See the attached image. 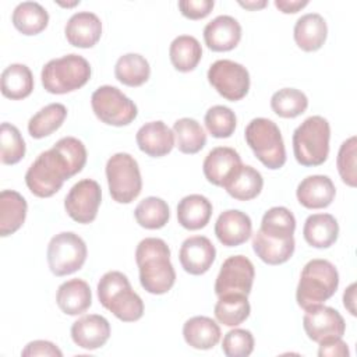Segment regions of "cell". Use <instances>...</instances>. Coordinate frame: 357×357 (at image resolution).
<instances>
[{
	"label": "cell",
	"instance_id": "1",
	"mask_svg": "<svg viewBox=\"0 0 357 357\" xmlns=\"http://www.w3.org/2000/svg\"><path fill=\"white\" fill-rule=\"evenodd\" d=\"M139 283L151 294L167 293L176 282V271L170 262V248L165 240L146 237L135 250Z\"/></svg>",
	"mask_w": 357,
	"mask_h": 357
},
{
	"label": "cell",
	"instance_id": "2",
	"mask_svg": "<svg viewBox=\"0 0 357 357\" xmlns=\"http://www.w3.org/2000/svg\"><path fill=\"white\" fill-rule=\"evenodd\" d=\"M75 174L67 158L56 146H52L39 153L29 166L25 173V184L33 195L49 198L63 187L66 180Z\"/></svg>",
	"mask_w": 357,
	"mask_h": 357
},
{
	"label": "cell",
	"instance_id": "3",
	"mask_svg": "<svg viewBox=\"0 0 357 357\" xmlns=\"http://www.w3.org/2000/svg\"><path fill=\"white\" fill-rule=\"evenodd\" d=\"M98 298L106 310L123 322H135L144 315V301L132 290L123 272L110 271L99 279Z\"/></svg>",
	"mask_w": 357,
	"mask_h": 357
},
{
	"label": "cell",
	"instance_id": "4",
	"mask_svg": "<svg viewBox=\"0 0 357 357\" xmlns=\"http://www.w3.org/2000/svg\"><path fill=\"white\" fill-rule=\"evenodd\" d=\"M339 272L328 259L308 261L300 275L296 290V301L303 310L322 304L337 290Z\"/></svg>",
	"mask_w": 357,
	"mask_h": 357
},
{
	"label": "cell",
	"instance_id": "5",
	"mask_svg": "<svg viewBox=\"0 0 357 357\" xmlns=\"http://www.w3.org/2000/svg\"><path fill=\"white\" fill-rule=\"evenodd\" d=\"M331 126L322 116L305 119L293 132V152L301 166H321L329 155Z\"/></svg>",
	"mask_w": 357,
	"mask_h": 357
},
{
	"label": "cell",
	"instance_id": "6",
	"mask_svg": "<svg viewBox=\"0 0 357 357\" xmlns=\"http://www.w3.org/2000/svg\"><path fill=\"white\" fill-rule=\"evenodd\" d=\"M89 61L75 53L47 61L40 73L43 88L49 93L63 95L79 89L91 78Z\"/></svg>",
	"mask_w": 357,
	"mask_h": 357
},
{
	"label": "cell",
	"instance_id": "7",
	"mask_svg": "<svg viewBox=\"0 0 357 357\" xmlns=\"http://www.w3.org/2000/svg\"><path fill=\"white\" fill-rule=\"evenodd\" d=\"M245 142L255 158L268 169L278 170L286 163V148L276 123L265 117L252 119L244 131Z\"/></svg>",
	"mask_w": 357,
	"mask_h": 357
},
{
	"label": "cell",
	"instance_id": "8",
	"mask_svg": "<svg viewBox=\"0 0 357 357\" xmlns=\"http://www.w3.org/2000/svg\"><path fill=\"white\" fill-rule=\"evenodd\" d=\"M106 178L112 198L119 204L132 202L142 190V178L137 160L126 152L110 156L106 162Z\"/></svg>",
	"mask_w": 357,
	"mask_h": 357
},
{
	"label": "cell",
	"instance_id": "9",
	"mask_svg": "<svg viewBox=\"0 0 357 357\" xmlns=\"http://www.w3.org/2000/svg\"><path fill=\"white\" fill-rule=\"evenodd\" d=\"M88 250L85 241L73 231H61L47 245V264L53 275L66 276L82 268Z\"/></svg>",
	"mask_w": 357,
	"mask_h": 357
},
{
	"label": "cell",
	"instance_id": "10",
	"mask_svg": "<svg viewBox=\"0 0 357 357\" xmlns=\"http://www.w3.org/2000/svg\"><path fill=\"white\" fill-rule=\"evenodd\" d=\"M91 105L95 116L107 126H128L138 114L137 105L112 85L99 86L91 96Z\"/></svg>",
	"mask_w": 357,
	"mask_h": 357
},
{
	"label": "cell",
	"instance_id": "11",
	"mask_svg": "<svg viewBox=\"0 0 357 357\" xmlns=\"http://www.w3.org/2000/svg\"><path fill=\"white\" fill-rule=\"evenodd\" d=\"M208 81L216 92L230 102L243 99L250 89L248 70L233 60H216L208 70Z\"/></svg>",
	"mask_w": 357,
	"mask_h": 357
},
{
	"label": "cell",
	"instance_id": "12",
	"mask_svg": "<svg viewBox=\"0 0 357 357\" xmlns=\"http://www.w3.org/2000/svg\"><path fill=\"white\" fill-rule=\"evenodd\" d=\"M100 202L102 190L99 183L84 178L70 188L64 198V209L73 220L88 225L96 219Z\"/></svg>",
	"mask_w": 357,
	"mask_h": 357
},
{
	"label": "cell",
	"instance_id": "13",
	"mask_svg": "<svg viewBox=\"0 0 357 357\" xmlns=\"http://www.w3.org/2000/svg\"><path fill=\"white\" fill-rule=\"evenodd\" d=\"M255 269L252 262L244 255H233L223 261L215 282L216 296L244 294L248 296L252 289Z\"/></svg>",
	"mask_w": 357,
	"mask_h": 357
},
{
	"label": "cell",
	"instance_id": "14",
	"mask_svg": "<svg viewBox=\"0 0 357 357\" xmlns=\"http://www.w3.org/2000/svg\"><path fill=\"white\" fill-rule=\"evenodd\" d=\"M303 326L308 339L317 343L342 337L346 331V322L340 312L322 304L305 310L303 317Z\"/></svg>",
	"mask_w": 357,
	"mask_h": 357
},
{
	"label": "cell",
	"instance_id": "15",
	"mask_svg": "<svg viewBox=\"0 0 357 357\" xmlns=\"http://www.w3.org/2000/svg\"><path fill=\"white\" fill-rule=\"evenodd\" d=\"M216 258V248L205 236H192L183 241L178 259L183 269L190 275H204Z\"/></svg>",
	"mask_w": 357,
	"mask_h": 357
},
{
	"label": "cell",
	"instance_id": "16",
	"mask_svg": "<svg viewBox=\"0 0 357 357\" xmlns=\"http://www.w3.org/2000/svg\"><path fill=\"white\" fill-rule=\"evenodd\" d=\"M241 165V156L236 149L230 146H216L206 155L202 170L211 184L223 187Z\"/></svg>",
	"mask_w": 357,
	"mask_h": 357
},
{
	"label": "cell",
	"instance_id": "17",
	"mask_svg": "<svg viewBox=\"0 0 357 357\" xmlns=\"http://www.w3.org/2000/svg\"><path fill=\"white\" fill-rule=\"evenodd\" d=\"M109 337L110 324L102 315H84L71 325L73 342L85 350H96L102 347L109 340Z\"/></svg>",
	"mask_w": 357,
	"mask_h": 357
},
{
	"label": "cell",
	"instance_id": "18",
	"mask_svg": "<svg viewBox=\"0 0 357 357\" xmlns=\"http://www.w3.org/2000/svg\"><path fill=\"white\" fill-rule=\"evenodd\" d=\"M241 39V25L231 15H218L204 28V40L212 52L233 50Z\"/></svg>",
	"mask_w": 357,
	"mask_h": 357
},
{
	"label": "cell",
	"instance_id": "19",
	"mask_svg": "<svg viewBox=\"0 0 357 357\" xmlns=\"http://www.w3.org/2000/svg\"><path fill=\"white\" fill-rule=\"evenodd\" d=\"M138 148L152 158H162L172 152L176 145L174 132L163 121H149L139 127L135 135Z\"/></svg>",
	"mask_w": 357,
	"mask_h": 357
},
{
	"label": "cell",
	"instance_id": "20",
	"mask_svg": "<svg viewBox=\"0 0 357 357\" xmlns=\"http://www.w3.org/2000/svg\"><path fill=\"white\" fill-rule=\"evenodd\" d=\"M215 234L226 247H237L245 243L252 234V222L250 216L238 209L222 212L215 223Z\"/></svg>",
	"mask_w": 357,
	"mask_h": 357
},
{
	"label": "cell",
	"instance_id": "21",
	"mask_svg": "<svg viewBox=\"0 0 357 357\" xmlns=\"http://www.w3.org/2000/svg\"><path fill=\"white\" fill-rule=\"evenodd\" d=\"M64 33L70 45L89 49L95 46L102 36V22L99 17L91 11H79L68 18Z\"/></svg>",
	"mask_w": 357,
	"mask_h": 357
},
{
	"label": "cell",
	"instance_id": "22",
	"mask_svg": "<svg viewBox=\"0 0 357 357\" xmlns=\"http://www.w3.org/2000/svg\"><path fill=\"white\" fill-rule=\"evenodd\" d=\"M336 188L328 176L312 174L303 178L296 190L298 202L307 209H322L332 204Z\"/></svg>",
	"mask_w": 357,
	"mask_h": 357
},
{
	"label": "cell",
	"instance_id": "23",
	"mask_svg": "<svg viewBox=\"0 0 357 357\" xmlns=\"http://www.w3.org/2000/svg\"><path fill=\"white\" fill-rule=\"evenodd\" d=\"M296 45L304 52H315L321 49L328 36V26L324 17L318 13L301 15L293 29Z\"/></svg>",
	"mask_w": 357,
	"mask_h": 357
},
{
	"label": "cell",
	"instance_id": "24",
	"mask_svg": "<svg viewBox=\"0 0 357 357\" xmlns=\"http://www.w3.org/2000/svg\"><path fill=\"white\" fill-rule=\"evenodd\" d=\"M56 303L64 314L79 315L92 304L91 287L82 279H70L59 286Z\"/></svg>",
	"mask_w": 357,
	"mask_h": 357
},
{
	"label": "cell",
	"instance_id": "25",
	"mask_svg": "<svg viewBox=\"0 0 357 357\" xmlns=\"http://www.w3.org/2000/svg\"><path fill=\"white\" fill-rule=\"evenodd\" d=\"M296 248L294 237L279 238L268 236L258 230L252 237V250L257 257L268 265H280L287 262Z\"/></svg>",
	"mask_w": 357,
	"mask_h": 357
},
{
	"label": "cell",
	"instance_id": "26",
	"mask_svg": "<svg viewBox=\"0 0 357 357\" xmlns=\"http://www.w3.org/2000/svg\"><path fill=\"white\" fill-rule=\"evenodd\" d=\"M220 326L209 317L197 315L183 325V336L188 346L198 350H209L220 340Z\"/></svg>",
	"mask_w": 357,
	"mask_h": 357
},
{
	"label": "cell",
	"instance_id": "27",
	"mask_svg": "<svg viewBox=\"0 0 357 357\" xmlns=\"http://www.w3.org/2000/svg\"><path fill=\"white\" fill-rule=\"evenodd\" d=\"M304 240L314 248H329L339 237V225L331 213L310 215L303 227Z\"/></svg>",
	"mask_w": 357,
	"mask_h": 357
},
{
	"label": "cell",
	"instance_id": "28",
	"mask_svg": "<svg viewBox=\"0 0 357 357\" xmlns=\"http://www.w3.org/2000/svg\"><path fill=\"white\" fill-rule=\"evenodd\" d=\"M28 205L25 198L14 190L0 192V236L14 234L25 222Z\"/></svg>",
	"mask_w": 357,
	"mask_h": 357
},
{
	"label": "cell",
	"instance_id": "29",
	"mask_svg": "<svg viewBox=\"0 0 357 357\" xmlns=\"http://www.w3.org/2000/svg\"><path fill=\"white\" fill-rule=\"evenodd\" d=\"M211 201L201 194H190L177 205V220L187 230L204 229L212 216Z\"/></svg>",
	"mask_w": 357,
	"mask_h": 357
},
{
	"label": "cell",
	"instance_id": "30",
	"mask_svg": "<svg viewBox=\"0 0 357 357\" xmlns=\"http://www.w3.org/2000/svg\"><path fill=\"white\" fill-rule=\"evenodd\" d=\"M262 187V174L248 165H241L240 169L223 185L227 194L237 201H250L257 198L261 194Z\"/></svg>",
	"mask_w": 357,
	"mask_h": 357
},
{
	"label": "cell",
	"instance_id": "31",
	"mask_svg": "<svg viewBox=\"0 0 357 357\" xmlns=\"http://www.w3.org/2000/svg\"><path fill=\"white\" fill-rule=\"evenodd\" d=\"M33 91V75L28 66L14 63L1 73V93L11 100L29 96Z\"/></svg>",
	"mask_w": 357,
	"mask_h": 357
},
{
	"label": "cell",
	"instance_id": "32",
	"mask_svg": "<svg viewBox=\"0 0 357 357\" xmlns=\"http://www.w3.org/2000/svg\"><path fill=\"white\" fill-rule=\"evenodd\" d=\"M13 25L22 35H38L49 24V14L45 7L36 1L20 3L11 15Z\"/></svg>",
	"mask_w": 357,
	"mask_h": 357
},
{
	"label": "cell",
	"instance_id": "33",
	"mask_svg": "<svg viewBox=\"0 0 357 357\" xmlns=\"http://www.w3.org/2000/svg\"><path fill=\"white\" fill-rule=\"evenodd\" d=\"M169 57L173 67L180 73L195 70L202 57V47L197 38L180 35L173 39L169 47Z\"/></svg>",
	"mask_w": 357,
	"mask_h": 357
},
{
	"label": "cell",
	"instance_id": "34",
	"mask_svg": "<svg viewBox=\"0 0 357 357\" xmlns=\"http://www.w3.org/2000/svg\"><path fill=\"white\" fill-rule=\"evenodd\" d=\"M114 75L117 81L127 86H141L151 75L148 60L138 53H127L119 57L114 66Z\"/></svg>",
	"mask_w": 357,
	"mask_h": 357
},
{
	"label": "cell",
	"instance_id": "35",
	"mask_svg": "<svg viewBox=\"0 0 357 357\" xmlns=\"http://www.w3.org/2000/svg\"><path fill=\"white\" fill-rule=\"evenodd\" d=\"M173 132L176 146L181 153L194 155L206 145V134L195 119L183 117L176 120L173 124Z\"/></svg>",
	"mask_w": 357,
	"mask_h": 357
},
{
	"label": "cell",
	"instance_id": "36",
	"mask_svg": "<svg viewBox=\"0 0 357 357\" xmlns=\"http://www.w3.org/2000/svg\"><path fill=\"white\" fill-rule=\"evenodd\" d=\"M67 117V109L61 103H50L35 113L28 121V132L32 138L40 139L61 127Z\"/></svg>",
	"mask_w": 357,
	"mask_h": 357
},
{
	"label": "cell",
	"instance_id": "37",
	"mask_svg": "<svg viewBox=\"0 0 357 357\" xmlns=\"http://www.w3.org/2000/svg\"><path fill=\"white\" fill-rule=\"evenodd\" d=\"M248 296L244 294H225L219 296L213 308L218 322L226 326H237L243 324L251 312Z\"/></svg>",
	"mask_w": 357,
	"mask_h": 357
},
{
	"label": "cell",
	"instance_id": "38",
	"mask_svg": "<svg viewBox=\"0 0 357 357\" xmlns=\"http://www.w3.org/2000/svg\"><path fill=\"white\" fill-rule=\"evenodd\" d=\"M134 216L141 227L156 230L162 229L170 218V209L166 201L159 197H146L134 209Z\"/></svg>",
	"mask_w": 357,
	"mask_h": 357
},
{
	"label": "cell",
	"instance_id": "39",
	"mask_svg": "<svg viewBox=\"0 0 357 357\" xmlns=\"http://www.w3.org/2000/svg\"><path fill=\"white\" fill-rule=\"evenodd\" d=\"M272 110L283 119H294L303 114L308 107V98L296 88H283L271 98Z\"/></svg>",
	"mask_w": 357,
	"mask_h": 357
},
{
	"label": "cell",
	"instance_id": "40",
	"mask_svg": "<svg viewBox=\"0 0 357 357\" xmlns=\"http://www.w3.org/2000/svg\"><path fill=\"white\" fill-rule=\"evenodd\" d=\"M259 230L268 236L290 238L296 230V218L286 206H273L264 213Z\"/></svg>",
	"mask_w": 357,
	"mask_h": 357
},
{
	"label": "cell",
	"instance_id": "41",
	"mask_svg": "<svg viewBox=\"0 0 357 357\" xmlns=\"http://www.w3.org/2000/svg\"><path fill=\"white\" fill-rule=\"evenodd\" d=\"M205 126L209 134L215 138H229L233 135L237 119L234 112L223 105H215L205 113Z\"/></svg>",
	"mask_w": 357,
	"mask_h": 357
},
{
	"label": "cell",
	"instance_id": "42",
	"mask_svg": "<svg viewBox=\"0 0 357 357\" xmlns=\"http://www.w3.org/2000/svg\"><path fill=\"white\" fill-rule=\"evenodd\" d=\"M0 148L1 163L4 165H15L25 156V141L15 126L10 123H1Z\"/></svg>",
	"mask_w": 357,
	"mask_h": 357
},
{
	"label": "cell",
	"instance_id": "43",
	"mask_svg": "<svg viewBox=\"0 0 357 357\" xmlns=\"http://www.w3.org/2000/svg\"><path fill=\"white\" fill-rule=\"evenodd\" d=\"M356 148H357V139L353 135L340 145L337 158H336V166H337V172L342 181L353 188L357 185Z\"/></svg>",
	"mask_w": 357,
	"mask_h": 357
},
{
	"label": "cell",
	"instance_id": "44",
	"mask_svg": "<svg viewBox=\"0 0 357 357\" xmlns=\"http://www.w3.org/2000/svg\"><path fill=\"white\" fill-rule=\"evenodd\" d=\"M222 350L227 357H247L254 350V336L247 329H231L223 337Z\"/></svg>",
	"mask_w": 357,
	"mask_h": 357
},
{
	"label": "cell",
	"instance_id": "45",
	"mask_svg": "<svg viewBox=\"0 0 357 357\" xmlns=\"http://www.w3.org/2000/svg\"><path fill=\"white\" fill-rule=\"evenodd\" d=\"M215 6L213 0H181L178 1L180 13L188 20H202L209 15Z\"/></svg>",
	"mask_w": 357,
	"mask_h": 357
},
{
	"label": "cell",
	"instance_id": "46",
	"mask_svg": "<svg viewBox=\"0 0 357 357\" xmlns=\"http://www.w3.org/2000/svg\"><path fill=\"white\" fill-rule=\"evenodd\" d=\"M22 357H35V356H49V357H61V350L49 340H33L29 342L21 351Z\"/></svg>",
	"mask_w": 357,
	"mask_h": 357
},
{
	"label": "cell",
	"instance_id": "47",
	"mask_svg": "<svg viewBox=\"0 0 357 357\" xmlns=\"http://www.w3.org/2000/svg\"><path fill=\"white\" fill-rule=\"evenodd\" d=\"M350 351L347 343L342 340V337L329 339L319 343L318 356L319 357H349Z\"/></svg>",
	"mask_w": 357,
	"mask_h": 357
},
{
	"label": "cell",
	"instance_id": "48",
	"mask_svg": "<svg viewBox=\"0 0 357 357\" xmlns=\"http://www.w3.org/2000/svg\"><path fill=\"white\" fill-rule=\"evenodd\" d=\"M275 6L283 14H296L308 6V0H275Z\"/></svg>",
	"mask_w": 357,
	"mask_h": 357
},
{
	"label": "cell",
	"instance_id": "49",
	"mask_svg": "<svg viewBox=\"0 0 357 357\" xmlns=\"http://www.w3.org/2000/svg\"><path fill=\"white\" fill-rule=\"evenodd\" d=\"M343 305L344 308L356 317V283H351L343 293Z\"/></svg>",
	"mask_w": 357,
	"mask_h": 357
},
{
	"label": "cell",
	"instance_id": "50",
	"mask_svg": "<svg viewBox=\"0 0 357 357\" xmlns=\"http://www.w3.org/2000/svg\"><path fill=\"white\" fill-rule=\"evenodd\" d=\"M238 4L247 10L255 11V10H261L264 7L268 6L266 0H251V1H238Z\"/></svg>",
	"mask_w": 357,
	"mask_h": 357
}]
</instances>
